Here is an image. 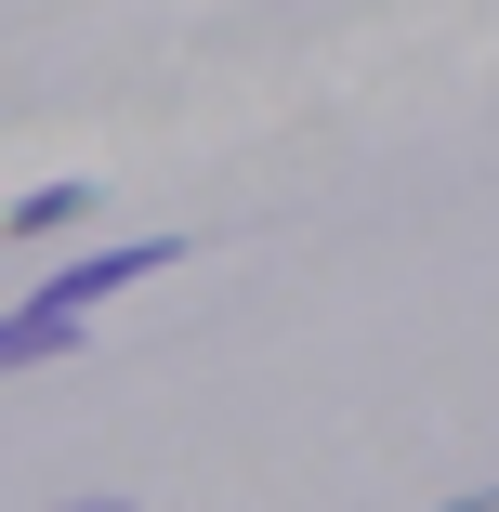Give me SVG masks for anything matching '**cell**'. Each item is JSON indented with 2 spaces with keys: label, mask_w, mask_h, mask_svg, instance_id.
<instances>
[{
  "label": "cell",
  "mask_w": 499,
  "mask_h": 512,
  "mask_svg": "<svg viewBox=\"0 0 499 512\" xmlns=\"http://www.w3.org/2000/svg\"><path fill=\"white\" fill-rule=\"evenodd\" d=\"M184 263V237H132V250H92V263H53L40 276V302H79V316H92V302H119L132 276H171Z\"/></svg>",
  "instance_id": "1"
},
{
  "label": "cell",
  "mask_w": 499,
  "mask_h": 512,
  "mask_svg": "<svg viewBox=\"0 0 499 512\" xmlns=\"http://www.w3.org/2000/svg\"><path fill=\"white\" fill-rule=\"evenodd\" d=\"M79 342H92L79 302H14V316H0V368H66Z\"/></svg>",
  "instance_id": "2"
},
{
  "label": "cell",
  "mask_w": 499,
  "mask_h": 512,
  "mask_svg": "<svg viewBox=\"0 0 499 512\" xmlns=\"http://www.w3.org/2000/svg\"><path fill=\"white\" fill-rule=\"evenodd\" d=\"M79 211H92V184H27L14 211H0V237H66Z\"/></svg>",
  "instance_id": "3"
},
{
  "label": "cell",
  "mask_w": 499,
  "mask_h": 512,
  "mask_svg": "<svg viewBox=\"0 0 499 512\" xmlns=\"http://www.w3.org/2000/svg\"><path fill=\"white\" fill-rule=\"evenodd\" d=\"M66 512H132V499H119V486H106V499H66Z\"/></svg>",
  "instance_id": "4"
}]
</instances>
